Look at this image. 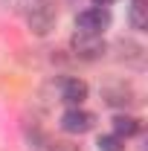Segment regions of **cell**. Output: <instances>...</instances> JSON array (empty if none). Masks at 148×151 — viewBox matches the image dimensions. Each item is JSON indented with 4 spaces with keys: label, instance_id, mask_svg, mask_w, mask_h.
Instances as JSON below:
<instances>
[{
    "label": "cell",
    "instance_id": "1",
    "mask_svg": "<svg viewBox=\"0 0 148 151\" xmlns=\"http://www.w3.org/2000/svg\"><path fill=\"white\" fill-rule=\"evenodd\" d=\"M23 20H26V26L35 32V35H50L52 29H55V20H58V6L55 0H29L26 6H23Z\"/></svg>",
    "mask_w": 148,
    "mask_h": 151
},
{
    "label": "cell",
    "instance_id": "2",
    "mask_svg": "<svg viewBox=\"0 0 148 151\" xmlns=\"http://www.w3.org/2000/svg\"><path fill=\"white\" fill-rule=\"evenodd\" d=\"M23 134H26L29 151H78V145H75V142L50 137L41 125H26V128H23Z\"/></svg>",
    "mask_w": 148,
    "mask_h": 151
},
{
    "label": "cell",
    "instance_id": "3",
    "mask_svg": "<svg viewBox=\"0 0 148 151\" xmlns=\"http://www.w3.org/2000/svg\"><path fill=\"white\" fill-rule=\"evenodd\" d=\"M111 26V12L102 6H90L84 12L75 15V32L84 35H105V29Z\"/></svg>",
    "mask_w": 148,
    "mask_h": 151
},
{
    "label": "cell",
    "instance_id": "4",
    "mask_svg": "<svg viewBox=\"0 0 148 151\" xmlns=\"http://www.w3.org/2000/svg\"><path fill=\"white\" fill-rule=\"evenodd\" d=\"M58 125H61V131L64 134H75V137H81V134L93 131V125H96V113H90L87 108H67V111L61 113V119H58Z\"/></svg>",
    "mask_w": 148,
    "mask_h": 151
},
{
    "label": "cell",
    "instance_id": "5",
    "mask_svg": "<svg viewBox=\"0 0 148 151\" xmlns=\"http://www.w3.org/2000/svg\"><path fill=\"white\" fill-rule=\"evenodd\" d=\"M70 47H73L75 58H81V61H99L108 50L102 35H84V32H75L70 38Z\"/></svg>",
    "mask_w": 148,
    "mask_h": 151
},
{
    "label": "cell",
    "instance_id": "6",
    "mask_svg": "<svg viewBox=\"0 0 148 151\" xmlns=\"http://www.w3.org/2000/svg\"><path fill=\"white\" fill-rule=\"evenodd\" d=\"M87 93L90 90L81 78H75V76H61L58 78V102H64L70 108H78V105H84Z\"/></svg>",
    "mask_w": 148,
    "mask_h": 151
},
{
    "label": "cell",
    "instance_id": "7",
    "mask_svg": "<svg viewBox=\"0 0 148 151\" xmlns=\"http://www.w3.org/2000/svg\"><path fill=\"white\" fill-rule=\"evenodd\" d=\"M102 99H105V105H111V108L128 111L131 105L137 102V93H134V87H131L128 81H111V84L102 87Z\"/></svg>",
    "mask_w": 148,
    "mask_h": 151
},
{
    "label": "cell",
    "instance_id": "8",
    "mask_svg": "<svg viewBox=\"0 0 148 151\" xmlns=\"http://www.w3.org/2000/svg\"><path fill=\"white\" fill-rule=\"evenodd\" d=\"M116 50H119V55H116V58L125 61V64H131V67H142V64H145V47L137 44V41H131V38L119 41Z\"/></svg>",
    "mask_w": 148,
    "mask_h": 151
},
{
    "label": "cell",
    "instance_id": "9",
    "mask_svg": "<svg viewBox=\"0 0 148 151\" xmlns=\"http://www.w3.org/2000/svg\"><path fill=\"white\" fill-rule=\"evenodd\" d=\"M128 23L134 32L148 29V0H131L128 3Z\"/></svg>",
    "mask_w": 148,
    "mask_h": 151
},
{
    "label": "cell",
    "instance_id": "10",
    "mask_svg": "<svg viewBox=\"0 0 148 151\" xmlns=\"http://www.w3.org/2000/svg\"><path fill=\"white\" fill-rule=\"evenodd\" d=\"M139 131H142V122L137 116H131V113H116L113 116V134H119L122 139H131Z\"/></svg>",
    "mask_w": 148,
    "mask_h": 151
},
{
    "label": "cell",
    "instance_id": "11",
    "mask_svg": "<svg viewBox=\"0 0 148 151\" xmlns=\"http://www.w3.org/2000/svg\"><path fill=\"white\" fill-rule=\"evenodd\" d=\"M96 145H99V151H125V139L111 131V134H102Z\"/></svg>",
    "mask_w": 148,
    "mask_h": 151
},
{
    "label": "cell",
    "instance_id": "12",
    "mask_svg": "<svg viewBox=\"0 0 148 151\" xmlns=\"http://www.w3.org/2000/svg\"><path fill=\"white\" fill-rule=\"evenodd\" d=\"M29 0H0V9H9V12H23V6H26Z\"/></svg>",
    "mask_w": 148,
    "mask_h": 151
},
{
    "label": "cell",
    "instance_id": "13",
    "mask_svg": "<svg viewBox=\"0 0 148 151\" xmlns=\"http://www.w3.org/2000/svg\"><path fill=\"white\" fill-rule=\"evenodd\" d=\"M111 3H116V0H93V6H102V9H108Z\"/></svg>",
    "mask_w": 148,
    "mask_h": 151
}]
</instances>
